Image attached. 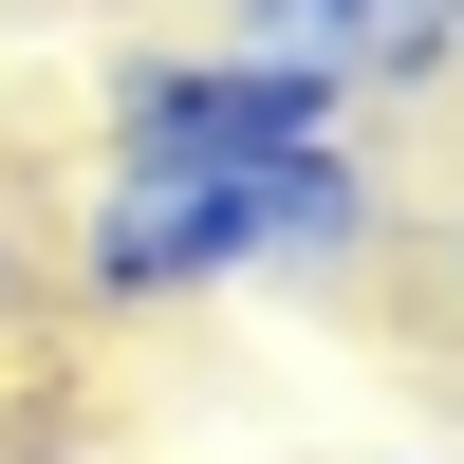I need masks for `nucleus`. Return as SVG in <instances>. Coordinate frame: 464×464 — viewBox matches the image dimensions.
Masks as SVG:
<instances>
[{
    "label": "nucleus",
    "instance_id": "1",
    "mask_svg": "<svg viewBox=\"0 0 464 464\" xmlns=\"http://www.w3.org/2000/svg\"><path fill=\"white\" fill-rule=\"evenodd\" d=\"M391 260V168L353 130H316L297 168H223V149H130L93 130V186H74V316H186L223 279H353Z\"/></svg>",
    "mask_w": 464,
    "mask_h": 464
},
{
    "label": "nucleus",
    "instance_id": "2",
    "mask_svg": "<svg viewBox=\"0 0 464 464\" xmlns=\"http://www.w3.org/2000/svg\"><path fill=\"white\" fill-rule=\"evenodd\" d=\"M205 37L297 74L316 111H409L464 74V0H205Z\"/></svg>",
    "mask_w": 464,
    "mask_h": 464
},
{
    "label": "nucleus",
    "instance_id": "3",
    "mask_svg": "<svg viewBox=\"0 0 464 464\" xmlns=\"http://www.w3.org/2000/svg\"><path fill=\"white\" fill-rule=\"evenodd\" d=\"M93 130H130V149H223V168H297V149H316V130H353V111H316L297 74L223 56V37H149V56H111Z\"/></svg>",
    "mask_w": 464,
    "mask_h": 464
},
{
    "label": "nucleus",
    "instance_id": "4",
    "mask_svg": "<svg viewBox=\"0 0 464 464\" xmlns=\"http://www.w3.org/2000/svg\"><path fill=\"white\" fill-rule=\"evenodd\" d=\"M37 297H56V260H37V223L0 205V316H37Z\"/></svg>",
    "mask_w": 464,
    "mask_h": 464
},
{
    "label": "nucleus",
    "instance_id": "5",
    "mask_svg": "<svg viewBox=\"0 0 464 464\" xmlns=\"http://www.w3.org/2000/svg\"><path fill=\"white\" fill-rule=\"evenodd\" d=\"M446 297H464V223H446Z\"/></svg>",
    "mask_w": 464,
    "mask_h": 464
}]
</instances>
